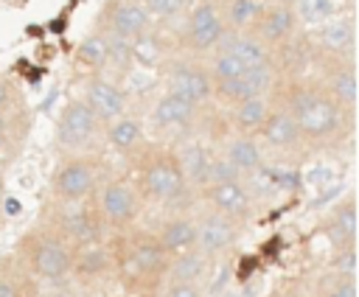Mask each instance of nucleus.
I'll return each instance as SVG.
<instances>
[{
  "label": "nucleus",
  "instance_id": "obj_1",
  "mask_svg": "<svg viewBox=\"0 0 359 297\" xmlns=\"http://www.w3.org/2000/svg\"><path fill=\"white\" fill-rule=\"evenodd\" d=\"M112 258H115L118 280L135 294H149L160 289V283L165 280L171 252L157 241V235L132 233L118 241V247L112 249Z\"/></svg>",
  "mask_w": 359,
  "mask_h": 297
},
{
  "label": "nucleus",
  "instance_id": "obj_2",
  "mask_svg": "<svg viewBox=\"0 0 359 297\" xmlns=\"http://www.w3.org/2000/svg\"><path fill=\"white\" fill-rule=\"evenodd\" d=\"M137 191L140 199L157 202V205H174V207H188L196 196L194 188H188V182L182 179V171L177 165V154L174 148H163V146H137Z\"/></svg>",
  "mask_w": 359,
  "mask_h": 297
},
{
  "label": "nucleus",
  "instance_id": "obj_3",
  "mask_svg": "<svg viewBox=\"0 0 359 297\" xmlns=\"http://www.w3.org/2000/svg\"><path fill=\"white\" fill-rule=\"evenodd\" d=\"M39 227L48 230L53 238H59L65 247L76 249L81 244L90 241H101L104 238V221L98 216V207L90 199L84 202H59L53 199L50 205H45L42 216H39Z\"/></svg>",
  "mask_w": 359,
  "mask_h": 297
},
{
  "label": "nucleus",
  "instance_id": "obj_4",
  "mask_svg": "<svg viewBox=\"0 0 359 297\" xmlns=\"http://www.w3.org/2000/svg\"><path fill=\"white\" fill-rule=\"evenodd\" d=\"M14 261L36 280V283H62L70 280V247L53 238L48 230L36 227L17 241Z\"/></svg>",
  "mask_w": 359,
  "mask_h": 297
},
{
  "label": "nucleus",
  "instance_id": "obj_5",
  "mask_svg": "<svg viewBox=\"0 0 359 297\" xmlns=\"http://www.w3.org/2000/svg\"><path fill=\"white\" fill-rule=\"evenodd\" d=\"M104 129L107 126L81 98H70L56 120V151L62 157L98 154L104 146Z\"/></svg>",
  "mask_w": 359,
  "mask_h": 297
},
{
  "label": "nucleus",
  "instance_id": "obj_6",
  "mask_svg": "<svg viewBox=\"0 0 359 297\" xmlns=\"http://www.w3.org/2000/svg\"><path fill=\"white\" fill-rule=\"evenodd\" d=\"M101 179H104V163L98 154L62 157L50 179V193L59 202H84L95 193Z\"/></svg>",
  "mask_w": 359,
  "mask_h": 297
},
{
  "label": "nucleus",
  "instance_id": "obj_7",
  "mask_svg": "<svg viewBox=\"0 0 359 297\" xmlns=\"http://www.w3.org/2000/svg\"><path fill=\"white\" fill-rule=\"evenodd\" d=\"M93 202L98 207L104 227H109V230H129L143 205L140 191H137L135 179H129V177L101 179V185L93 193Z\"/></svg>",
  "mask_w": 359,
  "mask_h": 297
},
{
  "label": "nucleus",
  "instance_id": "obj_8",
  "mask_svg": "<svg viewBox=\"0 0 359 297\" xmlns=\"http://www.w3.org/2000/svg\"><path fill=\"white\" fill-rule=\"evenodd\" d=\"M311 59L320 62V87L325 95L345 112L353 115L356 98H359V84H356V62L353 56H334V53H320L311 48Z\"/></svg>",
  "mask_w": 359,
  "mask_h": 297
},
{
  "label": "nucleus",
  "instance_id": "obj_9",
  "mask_svg": "<svg viewBox=\"0 0 359 297\" xmlns=\"http://www.w3.org/2000/svg\"><path fill=\"white\" fill-rule=\"evenodd\" d=\"M182 17H185V28L180 34V42L191 53H210L227 34V25L222 20L216 0H196L188 6Z\"/></svg>",
  "mask_w": 359,
  "mask_h": 297
},
{
  "label": "nucleus",
  "instance_id": "obj_10",
  "mask_svg": "<svg viewBox=\"0 0 359 297\" xmlns=\"http://www.w3.org/2000/svg\"><path fill=\"white\" fill-rule=\"evenodd\" d=\"M95 28L137 42L151 31V17L140 0H104L95 17Z\"/></svg>",
  "mask_w": 359,
  "mask_h": 297
},
{
  "label": "nucleus",
  "instance_id": "obj_11",
  "mask_svg": "<svg viewBox=\"0 0 359 297\" xmlns=\"http://www.w3.org/2000/svg\"><path fill=\"white\" fill-rule=\"evenodd\" d=\"M165 92L182 95L199 106L213 101V78L208 67L196 59H177L165 70Z\"/></svg>",
  "mask_w": 359,
  "mask_h": 297
},
{
  "label": "nucleus",
  "instance_id": "obj_12",
  "mask_svg": "<svg viewBox=\"0 0 359 297\" xmlns=\"http://www.w3.org/2000/svg\"><path fill=\"white\" fill-rule=\"evenodd\" d=\"M278 73L272 64L264 67H247L244 73L224 78V81H213V101H219L222 106H233L241 98H252V95H269L272 84H275Z\"/></svg>",
  "mask_w": 359,
  "mask_h": 297
},
{
  "label": "nucleus",
  "instance_id": "obj_13",
  "mask_svg": "<svg viewBox=\"0 0 359 297\" xmlns=\"http://www.w3.org/2000/svg\"><path fill=\"white\" fill-rule=\"evenodd\" d=\"M194 224H196V244L194 247L199 252H205L208 258H219L224 249H230L244 230L241 221H236V219H230L213 207L208 213H202L199 219H194Z\"/></svg>",
  "mask_w": 359,
  "mask_h": 297
},
{
  "label": "nucleus",
  "instance_id": "obj_14",
  "mask_svg": "<svg viewBox=\"0 0 359 297\" xmlns=\"http://www.w3.org/2000/svg\"><path fill=\"white\" fill-rule=\"evenodd\" d=\"M250 31L272 50L297 34V8L283 3H264Z\"/></svg>",
  "mask_w": 359,
  "mask_h": 297
},
{
  "label": "nucleus",
  "instance_id": "obj_15",
  "mask_svg": "<svg viewBox=\"0 0 359 297\" xmlns=\"http://www.w3.org/2000/svg\"><path fill=\"white\" fill-rule=\"evenodd\" d=\"M81 101L98 115V120H101L104 126L112 123L115 118H121V115L126 112V92H123L115 81H109V78H104V76H98V73H90V76L84 78Z\"/></svg>",
  "mask_w": 359,
  "mask_h": 297
},
{
  "label": "nucleus",
  "instance_id": "obj_16",
  "mask_svg": "<svg viewBox=\"0 0 359 297\" xmlns=\"http://www.w3.org/2000/svg\"><path fill=\"white\" fill-rule=\"evenodd\" d=\"M109 272H115V258H112V247L104 238L70 249V275L79 283L101 280Z\"/></svg>",
  "mask_w": 359,
  "mask_h": 297
},
{
  "label": "nucleus",
  "instance_id": "obj_17",
  "mask_svg": "<svg viewBox=\"0 0 359 297\" xmlns=\"http://www.w3.org/2000/svg\"><path fill=\"white\" fill-rule=\"evenodd\" d=\"M199 196L219 213L247 224L252 216V196L244 188V182H213L199 191Z\"/></svg>",
  "mask_w": 359,
  "mask_h": 297
},
{
  "label": "nucleus",
  "instance_id": "obj_18",
  "mask_svg": "<svg viewBox=\"0 0 359 297\" xmlns=\"http://www.w3.org/2000/svg\"><path fill=\"white\" fill-rule=\"evenodd\" d=\"M255 137L275 154H294V148L303 146V137H300V129H297L294 118L280 106L269 109V115L261 123V129L255 132Z\"/></svg>",
  "mask_w": 359,
  "mask_h": 297
},
{
  "label": "nucleus",
  "instance_id": "obj_19",
  "mask_svg": "<svg viewBox=\"0 0 359 297\" xmlns=\"http://www.w3.org/2000/svg\"><path fill=\"white\" fill-rule=\"evenodd\" d=\"M199 109H202L199 104H194V101H188V98H182V95L165 92L163 98L154 101L149 120H151V126H157V129H180V126L194 123V118L199 115Z\"/></svg>",
  "mask_w": 359,
  "mask_h": 297
},
{
  "label": "nucleus",
  "instance_id": "obj_20",
  "mask_svg": "<svg viewBox=\"0 0 359 297\" xmlns=\"http://www.w3.org/2000/svg\"><path fill=\"white\" fill-rule=\"evenodd\" d=\"M216 48L230 50L244 67H264V64H272V50H269V45H264L252 31H227Z\"/></svg>",
  "mask_w": 359,
  "mask_h": 297
},
{
  "label": "nucleus",
  "instance_id": "obj_21",
  "mask_svg": "<svg viewBox=\"0 0 359 297\" xmlns=\"http://www.w3.org/2000/svg\"><path fill=\"white\" fill-rule=\"evenodd\" d=\"M213 269V258L199 252L196 247H188L182 252H174L165 269V283H199Z\"/></svg>",
  "mask_w": 359,
  "mask_h": 297
},
{
  "label": "nucleus",
  "instance_id": "obj_22",
  "mask_svg": "<svg viewBox=\"0 0 359 297\" xmlns=\"http://www.w3.org/2000/svg\"><path fill=\"white\" fill-rule=\"evenodd\" d=\"M241 174L244 179L258 174L264 168V151H261V143L255 134H244V132H233V137L224 143V151H222Z\"/></svg>",
  "mask_w": 359,
  "mask_h": 297
},
{
  "label": "nucleus",
  "instance_id": "obj_23",
  "mask_svg": "<svg viewBox=\"0 0 359 297\" xmlns=\"http://www.w3.org/2000/svg\"><path fill=\"white\" fill-rule=\"evenodd\" d=\"M177 154V165L182 171V179L188 182V188H194L196 193L205 188V179H208V163H210V148L205 143H196V140H188L182 143L180 148H174Z\"/></svg>",
  "mask_w": 359,
  "mask_h": 297
},
{
  "label": "nucleus",
  "instance_id": "obj_24",
  "mask_svg": "<svg viewBox=\"0 0 359 297\" xmlns=\"http://www.w3.org/2000/svg\"><path fill=\"white\" fill-rule=\"evenodd\" d=\"M325 235L334 241L337 249L345 247H356V233H359V219H356V199L348 196L342 205H337L328 216V221L323 224Z\"/></svg>",
  "mask_w": 359,
  "mask_h": 297
},
{
  "label": "nucleus",
  "instance_id": "obj_25",
  "mask_svg": "<svg viewBox=\"0 0 359 297\" xmlns=\"http://www.w3.org/2000/svg\"><path fill=\"white\" fill-rule=\"evenodd\" d=\"M272 109L269 95H252V98H241L238 104L230 106V126L233 132H244V134H255L261 129V123L266 120Z\"/></svg>",
  "mask_w": 359,
  "mask_h": 297
},
{
  "label": "nucleus",
  "instance_id": "obj_26",
  "mask_svg": "<svg viewBox=\"0 0 359 297\" xmlns=\"http://www.w3.org/2000/svg\"><path fill=\"white\" fill-rule=\"evenodd\" d=\"M104 143H107L109 148H115L118 154L135 151V148L143 143V126H140V120L123 112L121 118H115L112 123H107V129H104Z\"/></svg>",
  "mask_w": 359,
  "mask_h": 297
},
{
  "label": "nucleus",
  "instance_id": "obj_27",
  "mask_svg": "<svg viewBox=\"0 0 359 297\" xmlns=\"http://www.w3.org/2000/svg\"><path fill=\"white\" fill-rule=\"evenodd\" d=\"M154 235L174 255V252H182V249H188V247L196 244V224H194L191 216H182L180 213V216H171L168 221H163V227Z\"/></svg>",
  "mask_w": 359,
  "mask_h": 297
},
{
  "label": "nucleus",
  "instance_id": "obj_28",
  "mask_svg": "<svg viewBox=\"0 0 359 297\" xmlns=\"http://www.w3.org/2000/svg\"><path fill=\"white\" fill-rule=\"evenodd\" d=\"M36 280L11 258L0 263V297H36Z\"/></svg>",
  "mask_w": 359,
  "mask_h": 297
},
{
  "label": "nucleus",
  "instance_id": "obj_29",
  "mask_svg": "<svg viewBox=\"0 0 359 297\" xmlns=\"http://www.w3.org/2000/svg\"><path fill=\"white\" fill-rule=\"evenodd\" d=\"M222 20L227 25V31H250V25L255 22L258 11H261V0H216Z\"/></svg>",
  "mask_w": 359,
  "mask_h": 297
},
{
  "label": "nucleus",
  "instance_id": "obj_30",
  "mask_svg": "<svg viewBox=\"0 0 359 297\" xmlns=\"http://www.w3.org/2000/svg\"><path fill=\"white\" fill-rule=\"evenodd\" d=\"M76 64L87 67L90 73H98V70L107 67V39H104V34L98 28L90 31L79 42V48H76Z\"/></svg>",
  "mask_w": 359,
  "mask_h": 297
},
{
  "label": "nucleus",
  "instance_id": "obj_31",
  "mask_svg": "<svg viewBox=\"0 0 359 297\" xmlns=\"http://www.w3.org/2000/svg\"><path fill=\"white\" fill-rule=\"evenodd\" d=\"M104 39H107V64H112L118 73H126L135 62V42L115 34H104Z\"/></svg>",
  "mask_w": 359,
  "mask_h": 297
},
{
  "label": "nucleus",
  "instance_id": "obj_32",
  "mask_svg": "<svg viewBox=\"0 0 359 297\" xmlns=\"http://www.w3.org/2000/svg\"><path fill=\"white\" fill-rule=\"evenodd\" d=\"M140 3L149 11V17L151 20H160V22L180 20L188 11V6H191V0H140Z\"/></svg>",
  "mask_w": 359,
  "mask_h": 297
},
{
  "label": "nucleus",
  "instance_id": "obj_33",
  "mask_svg": "<svg viewBox=\"0 0 359 297\" xmlns=\"http://www.w3.org/2000/svg\"><path fill=\"white\" fill-rule=\"evenodd\" d=\"M213 182H247L244 174L219 151V154H210V163H208V179L205 185H213Z\"/></svg>",
  "mask_w": 359,
  "mask_h": 297
},
{
  "label": "nucleus",
  "instance_id": "obj_34",
  "mask_svg": "<svg viewBox=\"0 0 359 297\" xmlns=\"http://www.w3.org/2000/svg\"><path fill=\"white\" fill-rule=\"evenodd\" d=\"M323 297H356V275H342V272H337L334 280L325 286Z\"/></svg>",
  "mask_w": 359,
  "mask_h": 297
},
{
  "label": "nucleus",
  "instance_id": "obj_35",
  "mask_svg": "<svg viewBox=\"0 0 359 297\" xmlns=\"http://www.w3.org/2000/svg\"><path fill=\"white\" fill-rule=\"evenodd\" d=\"M20 90L8 76H0V115H8L14 109H20Z\"/></svg>",
  "mask_w": 359,
  "mask_h": 297
},
{
  "label": "nucleus",
  "instance_id": "obj_36",
  "mask_svg": "<svg viewBox=\"0 0 359 297\" xmlns=\"http://www.w3.org/2000/svg\"><path fill=\"white\" fill-rule=\"evenodd\" d=\"M165 297H205L199 283H165Z\"/></svg>",
  "mask_w": 359,
  "mask_h": 297
},
{
  "label": "nucleus",
  "instance_id": "obj_37",
  "mask_svg": "<svg viewBox=\"0 0 359 297\" xmlns=\"http://www.w3.org/2000/svg\"><path fill=\"white\" fill-rule=\"evenodd\" d=\"M36 297H79V291L70 286V280H62V283H48V289L36 291Z\"/></svg>",
  "mask_w": 359,
  "mask_h": 297
},
{
  "label": "nucleus",
  "instance_id": "obj_38",
  "mask_svg": "<svg viewBox=\"0 0 359 297\" xmlns=\"http://www.w3.org/2000/svg\"><path fill=\"white\" fill-rule=\"evenodd\" d=\"M255 269H258V258H255V255H250V258L244 255V258H241V266H238V275H236V277H238V280H247V277H250Z\"/></svg>",
  "mask_w": 359,
  "mask_h": 297
},
{
  "label": "nucleus",
  "instance_id": "obj_39",
  "mask_svg": "<svg viewBox=\"0 0 359 297\" xmlns=\"http://www.w3.org/2000/svg\"><path fill=\"white\" fill-rule=\"evenodd\" d=\"M8 134H11V115H0V148L8 143Z\"/></svg>",
  "mask_w": 359,
  "mask_h": 297
},
{
  "label": "nucleus",
  "instance_id": "obj_40",
  "mask_svg": "<svg viewBox=\"0 0 359 297\" xmlns=\"http://www.w3.org/2000/svg\"><path fill=\"white\" fill-rule=\"evenodd\" d=\"M278 244H280V238H275V241H266V244H264V255H266V258H272V255L278 252Z\"/></svg>",
  "mask_w": 359,
  "mask_h": 297
},
{
  "label": "nucleus",
  "instance_id": "obj_41",
  "mask_svg": "<svg viewBox=\"0 0 359 297\" xmlns=\"http://www.w3.org/2000/svg\"><path fill=\"white\" fill-rule=\"evenodd\" d=\"M266 3H283V6H297V0H266Z\"/></svg>",
  "mask_w": 359,
  "mask_h": 297
},
{
  "label": "nucleus",
  "instance_id": "obj_42",
  "mask_svg": "<svg viewBox=\"0 0 359 297\" xmlns=\"http://www.w3.org/2000/svg\"><path fill=\"white\" fill-rule=\"evenodd\" d=\"M3 193H6V179L0 177V202H3Z\"/></svg>",
  "mask_w": 359,
  "mask_h": 297
}]
</instances>
